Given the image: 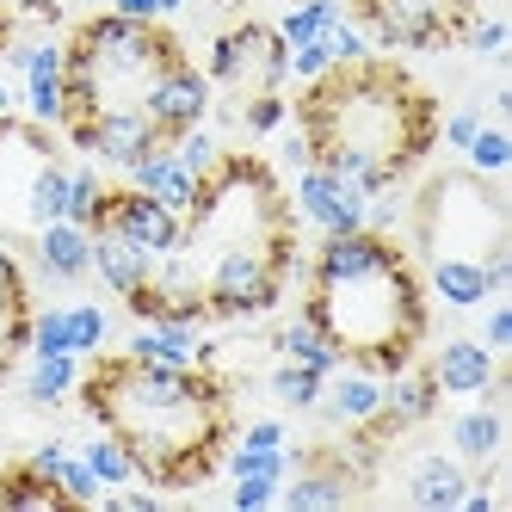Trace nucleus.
Masks as SVG:
<instances>
[{
  "label": "nucleus",
  "mask_w": 512,
  "mask_h": 512,
  "mask_svg": "<svg viewBox=\"0 0 512 512\" xmlns=\"http://www.w3.org/2000/svg\"><path fill=\"white\" fill-rule=\"evenodd\" d=\"M278 500V482H272V475H241V482H235V506L241 512H260V506H272Z\"/></svg>",
  "instance_id": "37998d69"
},
{
  "label": "nucleus",
  "mask_w": 512,
  "mask_h": 512,
  "mask_svg": "<svg viewBox=\"0 0 512 512\" xmlns=\"http://www.w3.org/2000/svg\"><path fill=\"white\" fill-rule=\"evenodd\" d=\"M223 469H229V482H241V475H272V482H284L290 475V451L284 445H241V451H223Z\"/></svg>",
  "instance_id": "2f4dec72"
},
{
  "label": "nucleus",
  "mask_w": 512,
  "mask_h": 512,
  "mask_svg": "<svg viewBox=\"0 0 512 512\" xmlns=\"http://www.w3.org/2000/svg\"><path fill=\"white\" fill-rule=\"evenodd\" d=\"M25 210H31V223H62L68 216V167L62 161H44L38 179H31V192H25Z\"/></svg>",
  "instance_id": "bb28decb"
},
{
  "label": "nucleus",
  "mask_w": 512,
  "mask_h": 512,
  "mask_svg": "<svg viewBox=\"0 0 512 512\" xmlns=\"http://www.w3.org/2000/svg\"><path fill=\"white\" fill-rule=\"evenodd\" d=\"M142 112L155 118L161 142L186 136L192 124H204V118H210V75H204V68H192V62H173L167 75L149 87V105H142Z\"/></svg>",
  "instance_id": "9b49d317"
},
{
  "label": "nucleus",
  "mask_w": 512,
  "mask_h": 512,
  "mask_svg": "<svg viewBox=\"0 0 512 512\" xmlns=\"http://www.w3.org/2000/svg\"><path fill=\"white\" fill-rule=\"evenodd\" d=\"M475 13H488V0H352V25L371 44L401 50V56H438L457 50Z\"/></svg>",
  "instance_id": "0eeeda50"
},
{
  "label": "nucleus",
  "mask_w": 512,
  "mask_h": 512,
  "mask_svg": "<svg viewBox=\"0 0 512 512\" xmlns=\"http://www.w3.org/2000/svg\"><path fill=\"white\" fill-rule=\"evenodd\" d=\"M81 457H87V469L99 475V488H124V482H136V463H130V451L118 445L112 432H99Z\"/></svg>",
  "instance_id": "7c9ffc66"
},
{
  "label": "nucleus",
  "mask_w": 512,
  "mask_h": 512,
  "mask_svg": "<svg viewBox=\"0 0 512 512\" xmlns=\"http://www.w3.org/2000/svg\"><path fill=\"white\" fill-rule=\"evenodd\" d=\"M68 142H75L81 155L105 161V167H130V161H142L149 149H161V130H155L149 112H118V118L87 124L81 136H68Z\"/></svg>",
  "instance_id": "f8f14e48"
},
{
  "label": "nucleus",
  "mask_w": 512,
  "mask_h": 512,
  "mask_svg": "<svg viewBox=\"0 0 512 512\" xmlns=\"http://www.w3.org/2000/svg\"><path fill=\"white\" fill-rule=\"evenodd\" d=\"M62 321H68V352L75 358H93L105 346V334H112V315H105L99 303H68Z\"/></svg>",
  "instance_id": "c756f323"
},
{
  "label": "nucleus",
  "mask_w": 512,
  "mask_h": 512,
  "mask_svg": "<svg viewBox=\"0 0 512 512\" xmlns=\"http://www.w3.org/2000/svg\"><path fill=\"white\" fill-rule=\"evenodd\" d=\"M31 469H44L50 482L68 494V506H93V500H105V488H99V475L87 469V457H81V451H68L62 438H50V445L31 451Z\"/></svg>",
  "instance_id": "aec40b11"
},
{
  "label": "nucleus",
  "mask_w": 512,
  "mask_h": 512,
  "mask_svg": "<svg viewBox=\"0 0 512 512\" xmlns=\"http://www.w3.org/2000/svg\"><path fill=\"white\" fill-rule=\"evenodd\" d=\"M494 371H500L494 352L482 340H463V334L445 340V346H438V358H432V377H438V389H445V395H482L494 383Z\"/></svg>",
  "instance_id": "2eb2a0df"
},
{
  "label": "nucleus",
  "mask_w": 512,
  "mask_h": 512,
  "mask_svg": "<svg viewBox=\"0 0 512 512\" xmlns=\"http://www.w3.org/2000/svg\"><path fill=\"white\" fill-rule=\"evenodd\" d=\"M13 105H19V93H13L7 81H0V118H13Z\"/></svg>",
  "instance_id": "09e8293b"
},
{
  "label": "nucleus",
  "mask_w": 512,
  "mask_h": 512,
  "mask_svg": "<svg viewBox=\"0 0 512 512\" xmlns=\"http://www.w3.org/2000/svg\"><path fill=\"white\" fill-rule=\"evenodd\" d=\"M167 149L179 155V167H186V173H210V167H216V155H223V149H216V136H210L204 124H192L186 136H173Z\"/></svg>",
  "instance_id": "c9c22d12"
},
{
  "label": "nucleus",
  "mask_w": 512,
  "mask_h": 512,
  "mask_svg": "<svg viewBox=\"0 0 512 512\" xmlns=\"http://www.w3.org/2000/svg\"><path fill=\"white\" fill-rule=\"evenodd\" d=\"M112 13H124V19H161L155 0H112Z\"/></svg>",
  "instance_id": "de8ad7c7"
},
{
  "label": "nucleus",
  "mask_w": 512,
  "mask_h": 512,
  "mask_svg": "<svg viewBox=\"0 0 512 512\" xmlns=\"http://www.w3.org/2000/svg\"><path fill=\"white\" fill-rule=\"evenodd\" d=\"M99 192H105V179H99L93 167H68V216H62V223H81V229H93Z\"/></svg>",
  "instance_id": "f704fd0d"
},
{
  "label": "nucleus",
  "mask_w": 512,
  "mask_h": 512,
  "mask_svg": "<svg viewBox=\"0 0 512 512\" xmlns=\"http://www.w3.org/2000/svg\"><path fill=\"white\" fill-rule=\"evenodd\" d=\"M426 284L445 309H482L494 297L482 260H426Z\"/></svg>",
  "instance_id": "412c9836"
},
{
  "label": "nucleus",
  "mask_w": 512,
  "mask_h": 512,
  "mask_svg": "<svg viewBox=\"0 0 512 512\" xmlns=\"http://www.w3.org/2000/svg\"><path fill=\"white\" fill-rule=\"evenodd\" d=\"M463 161H469L475 173L500 179V173H506V161H512V136H506L500 124H482V130H475V142L463 149Z\"/></svg>",
  "instance_id": "473e14b6"
},
{
  "label": "nucleus",
  "mask_w": 512,
  "mask_h": 512,
  "mask_svg": "<svg viewBox=\"0 0 512 512\" xmlns=\"http://www.w3.org/2000/svg\"><path fill=\"white\" fill-rule=\"evenodd\" d=\"M210 87H229V93H278L290 81V44L278 38V25L266 19H241L229 31L210 38V62H204Z\"/></svg>",
  "instance_id": "6e6552de"
},
{
  "label": "nucleus",
  "mask_w": 512,
  "mask_h": 512,
  "mask_svg": "<svg viewBox=\"0 0 512 512\" xmlns=\"http://www.w3.org/2000/svg\"><path fill=\"white\" fill-rule=\"evenodd\" d=\"M303 315L340 352V364L371 371V377L408 371L432 327L426 278L389 229L321 235L315 260L303 272Z\"/></svg>",
  "instance_id": "20e7f679"
},
{
  "label": "nucleus",
  "mask_w": 512,
  "mask_h": 512,
  "mask_svg": "<svg viewBox=\"0 0 512 512\" xmlns=\"http://www.w3.org/2000/svg\"><path fill=\"white\" fill-rule=\"evenodd\" d=\"M315 408H327V420H340V426H364L383 408V377H371V371H340L334 377V371H327Z\"/></svg>",
  "instance_id": "dca6fc26"
},
{
  "label": "nucleus",
  "mask_w": 512,
  "mask_h": 512,
  "mask_svg": "<svg viewBox=\"0 0 512 512\" xmlns=\"http://www.w3.org/2000/svg\"><path fill=\"white\" fill-rule=\"evenodd\" d=\"M173 62H186V44L161 19H124V13H93L68 31L62 44V136H81L99 118L142 112L149 87Z\"/></svg>",
  "instance_id": "39448f33"
},
{
  "label": "nucleus",
  "mask_w": 512,
  "mask_h": 512,
  "mask_svg": "<svg viewBox=\"0 0 512 512\" xmlns=\"http://www.w3.org/2000/svg\"><path fill=\"white\" fill-rule=\"evenodd\" d=\"M81 383V358L75 352H31V371H25V401L31 408H62Z\"/></svg>",
  "instance_id": "4be33fe9"
},
{
  "label": "nucleus",
  "mask_w": 512,
  "mask_h": 512,
  "mask_svg": "<svg viewBox=\"0 0 512 512\" xmlns=\"http://www.w3.org/2000/svg\"><path fill=\"white\" fill-rule=\"evenodd\" d=\"M340 13H346L340 0H290L284 19H278V38H284V44H309V38H321V31L334 25Z\"/></svg>",
  "instance_id": "cd10ccee"
},
{
  "label": "nucleus",
  "mask_w": 512,
  "mask_h": 512,
  "mask_svg": "<svg viewBox=\"0 0 512 512\" xmlns=\"http://www.w3.org/2000/svg\"><path fill=\"white\" fill-rule=\"evenodd\" d=\"M93 229H118V235H130L142 253H173L179 247V229H186V216H179L173 204H161V198H149L142 186H105L99 192V210H93ZM87 229V235H93Z\"/></svg>",
  "instance_id": "1a4fd4ad"
},
{
  "label": "nucleus",
  "mask_w": 512,
  "mask_h": 512,
  "mask_svg": "<svg viewBox=\"0 0 512 512\" xmlns=\"http://www.w3.org/2000/svg\"><path fill=\"white\" fill-rule=\"evenodd\" d=\"M38 266L56 278V284H75L93 272V235L81 223H44L38 229Z\"/></svg>",
  "instance_id": "a211bd4d"
},
{
  "label": "nucleus",
  "mask_w": 512,
  "mask_h": 512,
  "mask_svg": "<svg viewBox=\"0 0 512 512\" xmlns=\"http://www.w3.org/2000/svg\"><path fill=\"white\" fill-rule=\"evenodd\" d=\"M482 124H488V118H482V105H463V112H451V118H438V136H445L451 149L463 155L469 142H475V130H482Z\"/></svg>",
  "instance_id": "79ce46f5"
},
{
  "label": "nucleus",
  "mask_w": 512,
  "mask_h": 512,
  "mask_svg": "<svg viewBox=\"0 0 512 512\" xmlns=\"http://www.w3.org/2000/svg\"><path fill=\"white\" fill-rule=\"evenodd\" d=\"M463 494H469V463L463 457H445V451L414 457V469H408V500L420 512H457Z\"/></svg>",
  "instance_id": "ddd939ff"
},
{
  "label": "nucleus",
  "mask_w": 512,
  "mask_h": 512,
  "mask_svg": "<svg viewBox=\"0 0 512 512\" xmlns=\"http://www.w3.org/2000/svg\"><path fill=\"white\" fill-rule=\"evenodd\" d=\"M290 204H297V223H315L321 235H352L364 229V210H371V198L334 179L327 167H297V198Z\"/></svg>",
  "instance_id": "9d476101"
},
{
  "label": "nucleus",
  "mask_w": 512,
  "mask_h": 512,
  "mask_svg": "<svg viewBox=\"0 0 512 512\" xmlns=\"http://www.w3.org/2000/svg\"><path fill=\"white\" fill-rule=\"evenodd\" d=\"M81 7H99V0H81Z\"/></svg>",
  "instance_id": "3c124183"
},
{
  "label": "nucleus",
  "mask_w": 512,
  "mask_h": 512,
  "mask_svg": "<svg viewBox=\"0 0 512 512\" xmlns=\"http://www.w3.org/2000/svg\"><path fill=\"white\" fill-rule=\"evenodd\" d=\"M438 401H445V389H438L432 364H408V371H395L383 383V408L401 420V426H426L438 414Z\"/></svg>",
  "instance_id": "6ab92c4d"
},
{
  "label": "nucleus",
  "mask_w": 512,
  "mask_h": 512,
  "mask_svg": "<svg viewBox=\"0 0 512 512\" xmlns=\"http://www.w3.org/2000/svg\"><path fill=\"white\" fill-rule=\"evenodd\" d=\"M482 346H488V352H506V346H512V303H494V309H488Z\"/></svg>",
  "instance_id": "c03bdc74"
},
{
  "label": "nucleus",
  "mask_w": 512,
  "mask_h": 512,
  "mask_svg": "<svg viewBox=\"0 0 512 512\" xmlns=\"http://www.w3.org/2000/svg\"><path fill=\"white\" fill-rule=\"evenodd\" d=\"M414 253L420 260H506L512 253V210L500 179L457 167V173H432L414 210Z\"/></svg>",
  "instance_id": "423d86ee"
},
{
  "label": "nucleus",
  "mask_w": 512,
  "mask_h": 512,
  "mask_svg": "<svg viewBox=\"0 0 512 512\" xmlns=\"http://www.w3.org/2000/svg\"><path fill=\"white\" fill-rule=\"evenodd\" d=\"M321 44H327V56H334V62H358V56H371V38H364V31H358L346 13L321 31Z\"/></svg>",
  "instance_id": "e433bc0d"
},
{
  "label": "nucleus",
  "mask_w": 512,
  "mask_h": 512,
  "mask_svg": "<svg viewBox=\"0 0 512 512\" xmlns=\"http://www.w3.org/2000/svg\"><path fill=\"white\" fill-rule=\"evenodd\" d=\"M463 50H475V56H500V50H506V19H500V13H475V25L463 31Z\"/></svg>",
  "instance_id": "58836bf2"
},
{
  "label": "nucleus",
  "mask_w": 512,
  "mask_h": 512,
  "mask_svg": "<svg viewBox=\"0 0 512 512\" xmlns=\"http://www.w3.org/2000/svg\"><path fill=\"white\" fill-rule=\"evenodd\" d=\"M290 118H297L309 167H327L364 198L395 192L438 149V99L389 56L334 62L327 75L303 81Z\"/></svg>",
  "instance_id": "7ed1b4c3"
},
{
  "label": "nucleus",
  "mask_w": 512,
  "mask_h": 512,
  "mask_svg": "<svg viewBox=\"0 0 512 512\" xmlns=\"http://www.w3.org/2000/svg\"><path fill=\"white\" fill-rule=\"evenodd\" d=\"M93 272H99V284L112 290V297H130V290L149 284L155 253H142V247H136L130 235H118V229H93Z\"/></svg>",
  "instance_id": "4468645a"
},
{
  "label": "nucleus",
  "mask_w": 512,
  "mask_h": 512,
  "mask_svg": "<svg viewBox=\"0 0 512 512\" xmlns=\"http://www.w3.org/2000/svg\"><path fill=\"white\" fill-rule=\"evenodd\" d=\"M327 68H334V56H327V44H321V38L290 44V81H315V75H327Z\"/></svg>",
  "instance_id": "a19ab883"
},
{
  "label": "nucleus",
  "mask_w": 512,
  "mask_h": 512,
  "mask_svg": "<svg viewBox=\"0 0 512 512\" xmlns=\"http://www.w3.org/2000/svg\"><path fill=\"white\" fill-rule=\"evenodd\" d=\"M179 7H186V0H155V13L167 19V13H179Z\"/></svg>",
  "instance_id": "8fccbe9b"
},
{
  "label": "nucleus",
  "mask_w": 512,
  "mask_h": 512,
  "mask_svg": "<svg viewBox=\"0 0 512 512\" xmlns=\"http://www.w3.org/2000/svg\"><path fill=\"white\" fill-rule=\"evenodd\" d=\"M75 395L87 420L130 451L142 482L167 494L210 482L235 438L229 383L216 377V364H149L130 352H105L81 371Z\"/></svg>",
  "instance_id": "f03ea898"
},
{
  "label": "nucleus",
  "mask_w": 512,
  "mask_h": 512,
  "mask_svg": "<svg viewBox=\"0 0 512 512\" xmlns=\"http://www.w3.org/2000/svg\"><path fill=\"white\" fill-rule=\"evenodd\" d=\"M130 358H149V364H198V327L142 321V334L130 340Z\"/></svg>",
  "instance_id": "b1692460"
},
{
  "label": "nucleus",
  "mask_w": 512,
  "mask_h": 512,
  "mask_svg": "<svg viewBox=\"0 0 512 512\" xmlns=\"http://www.w3.org/2000/svg\"><path fill=\"white\" fill-rule=\"evenodd\" d=\"M241 124H247V136L284 130V124H290V99H284V93H247V99H241Z\"/></svg>",
  "instance_id": "72a5a7b5"
},
{
  "label": "nucleus",
  "mask_w": 512,
  "mask_h": 512,
  "mask_svg": "<svg viewBox=\"0 0 512 512\" xmlns=\"http://www.w3.org/2000/svg\"><path fill=\"white\" fill-rule=\"evenodd\" d=\"M31 352H68L62 309H31Z\"/></svg>",
  "instance_id": "ea45409f"
},
{
  "label": "nucleus",
  "mask_w": 512,
  "mask_h": 512,
  "mask_svg": "<svg viewBox=\"0 0 512 512\" xmlns=\"http://www.w3.org/2000/svg\"><path fill=\"white\" fill-rule=\"evenodd\" d=\"M179 266L192 272L210 321H253L272 315L297 253V204L278 186L272 161L260 155H216L210 173H198V192L186 204L179 229Z\"/></svg>",
  "instance_id": "f257e3e1"
},
{
  "label": "nucleus",
  "mask_w": 512,
  "mask_h": 512,
  "mask_svg": "<svg viewBox=\"0 0 512 512\" xmlns=\"http://www.w3.org/2000/svg\"><path fill=\"white\" fill-rule=\"evenodd\" d=\"M19 13L31 25H62V0H19Z\"/></svg>",
  "instance_id": "49530a36"
},
{
  "label": "nucleus",
  "mask_w": 512,
  "mask_h": 512,
  "mask_svg": "<svg viewBox=\"0 0 512 512\" xmlns=\"http://www.w3.org/2000/svg\"><path fill=\"white\" fill-rule=\"evenodd\" d=\"M0 506H7V512H25V506H68V494L50 482L44 469L13 463L7 475H0Z\"/></svg>",
  "instance_id": "a878e982"
},
{
  "label": "nucleus",
  "mask_w": 512,
  "mask_h": 512,
  "mask_svg": "<svg viewBox=\"0 0 512 512\" xmlns=\"http://www.w3.org/2000/svg\"><path fill=\"white\" fill-rule=\"evenodd\" d=\"M266 383H272V395L284 401V408L309 414L315 401H321V383H327V377H321V371H309V364H297V358H284V364H278V371H272Z\"/></svg>",
  "instance_id": "c85d7f7f"
},
{
  "label": "nucleus",
  "mask_w": 512,
  "mask_h": 512,
  "mask_svg": "<svg viewBox=\"0 0 512 512\" xmlns=\"http://www.w3.org/2000/svg\"><path fill=\"white\" fill-rule=\"evenodd\" d=\"M241 445H266V451H272V445H284V426H278V420H253V426L241 432Z\"/></svg>",
  "instance_id": "a18cd8bd"
},
{
  "label": "nucleus",
  "mask_w": 512,
  "mask_h": 512,
  "mask_svg": "<svg viewBox=\"0 0 512 512\" xmlns=\"http://www.w3.org/2000/svg\"><path fill=\"white\" fill-rule=\"evenodd\" d=\"M25 112L31 124H62V81H25Z\"/></svg>",
  "instance_id": "4c0bfd02"
},
{
  "label": "nucleus",
  "mask_w": 512,
  "mask_h": 512,
  "mask_svg": "<svg viewBox=\"0 0 512 512\" xmlns=\"http://www.w3.org/2000/svg\"><path fill=\"white\" fill-rule=\"evenodd\" d=\"M272 352H284V358H297V364H309V371H340V352L327 346L321 334H315V321L309 315H297V321H284L278 334H272Z\"/></svg>",
  "instance_id": "393cba45"
},
{
  "label": "nucleus",
  "mask_w": 512,
  "mask_h": 512,
  "mask_svg": "<svg viewBox=\"0 0 512 512\" xmlns=\"http://www.w3.org/2000/svg\"><path fill=\"white\" fill-rule=\"evenodd\" d=\"M500 408L494 401H482V408H469V414H457L451 420V451L463 457V463H494L500 457Z\"/></svg>",
  "instance_id": "5701e85b"
},
{
  "label": "nucleus",
  "mask_w": 512,
  "mask_h": 512,
  "mask_svg": "<svg viewBox=\"0 0 512 512\" xmlns=\"http://www.w3.org/2000/svg\"><path fill=\"white\" fill-rule=\"evenodd\" d=\"M124 173H130V186H142L149 198L173 204L179 216H186V204H192V192H198V173H186V167H179V155L167 149V142H161V149H149L142 161H130Z\"/></svg>",
  "instance_id": "f3484780"
}]
</instances>
